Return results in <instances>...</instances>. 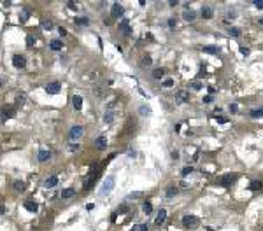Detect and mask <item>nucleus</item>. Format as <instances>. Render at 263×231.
Here are the masks:
<instances>
[{
	"mask_svg": "<svg viewBox=\"0 0 263 231\" xmlns=\"http://www.w3.org/2000/svg\"><path fill=\"white\" fill-rule=\"evenodd\" d=\"M228 109H230V112H232V114H235V112L238 110V105H237V103H232V105H230Z\"/></svg>",
	"mask_w": 263,
	"mask_h": 231,
	"instance_id": "ea45409f",
	"label": "nucleus"
},
{
	"mask_svg": "<svg viewBox=\"0 0 263 231\" xmlns=\"http://www.w3.org/2000/svg\"><path fill=\"white\" fill-rule=\"evenodd\" d=\"M14 189L16 191H25V182L23 180H16L14 182Z\"/></svg>",
	"mask_w": 263,
	"mask_h": 231,
	"instance_id": "b1692460",
	"label": "nucleus"
},
{
	"mask_svg": "<svg viewBox=\"0 0 263 231\" xmlns=\"http://www.w3.org/2000/svg\"><path fill=\"white\" fill-rule=\"evenodd\" d=\"M240 53H242L244 56H247V54H249V49H247V48H240Z\"/></svg>",
	"mask_w": 263,
	"mask_h": 231,
	"instance_id": "de8ad7c7",
	"label": "nucleus"
},
{
	"mask_svg": "<svg viewBox=\"0 0 263 231\" xmlns=\"http://www.w3.org/2000/svg\"><path fill=\"white\" fill-rule=\"evenodd\" d=\"M72 105H74L76 110H81V107H82V98H81L79 95H74V96H72Z\"/></svg>",
	"mask_w": 263,
	"mask_h": 231,
	"instance_id": "2eb2a0df",
	"label": "nucleus"
},
{
	"mask_svg": "<svg viewBox=\"0 0 263 231\" xmlns=\"http://www.w3.org/2000/svg\"><path fill=\"white\" fill-rule=\"evenodd\" d=\"M163 75H165L163 68H155V70H153V77H155V79H161Z\"/></svg>",
	"mask_w": 263,
	"mask_h": 231,
	"instance_id": "aec40b11",
	"label": "nucleus"
},
{
	"mask_svg": "<svg viewBox=\"0 0 263 231\" xmlns=\"http://www.w3.org/2000/svg\"><path fill=\"white\" fill-rule=\"evenodd\" d=\"M39 161H40V163H44V161H48L49 158H51V151H48V149H42L40 152H39Z\"/></svg>",
	"mask_w": 263,
	"mask_h": 231,
	"instance_id": "f8f14e48",
	"label": "nucleus"
},
{
	"mask_svg": "<svg viewBox=\"0 0 263 231\" xmlns=\"http://www.w3.org/2000/svg\"><path fill=\"white\" fill-rule=\"evenodd\" d=\"M228 18L233 19V18H235V11H228Z\"/></svg>",
	"mask_w": 263,
	"mask_h": 231,
	"instance_id": "3c124183",
	"label": "nucleus"
},
{
	"mask_svg": "<svg viewBox=\"0 0 263 231\" xmlns=\"http://www.w3.org/2000/svg\"><path fill=\"white\" fill-rule=\"evenodd\" d=\"M198 224H200V221H198V217H195V215H184L183 217V226L188 228V229H193Z\"/></svg>",
	"mask_w": 263,
	"mask_h": 231,
	"instance_id": "f03ea898",
	"label": "nucleus"
},
{
	"mask_svg": "<svg viewBox=\"0 0 263 231\" xmlns=\"http://www.w3.org/2000/svg\"><path fill=\"white\" fill-rule=\"evenodd\" d=\"M12 65H14L16 68H23V67L27 65V58H25L23 54H14V56H12Z\"/></svg>",
	"mask_w": 263,
	"mask_h": 231,
	"instance_id": "39448f33",
	"label": "nucleus"
},
{
	"mask_svg": "<svg viewBox=\"0 0 263 231\" xmlns=\"http://www.w3.org/2000/svg\"><path fill=\"white\" fill-rule=\"evenodd\" d=\"M216 121H217V123H221V124L228 123V119H226V118H223V116H216Z\"/></svg>",
	"mask_w": 263,
	"mask_h": 231,
	"instance_id": "4c0bfd02",
	"label": "nucleus"
},
{
	"mask_svg": "<svg viewBox=\"0 0 263 231\" xmlns=\"http://www.w3.org/2000/svg\"><path fill=\"white\" fill-rule=\"evenodd\" d=\"M235 179H237V175H235V173H233V175H232V173H228V175H225V177L219 179V184H221V186H230V184H232Z\"/></svg>",
	"mask_w": 263,
	"mask_h": 231,
	"instance_id": "0eeeda50",
	"label": "nucleus"
},
{
	"mask_svg": "<svg viewBox=\"0 0 263 231\" xmlns=\"http://www.w3.org/2000/svg\"><path fill=\"white\" fill-rule=\"evenodd\" d=\"M56 184H58V177L56 175H51V177H48L46 180H44V186L46 188H55Z\"/></svg>",
	"mask_w": 263,
	"mask_h": 231,
	"instance_id": "9b49d317",
	"label": "nucleus"
},
{
	"mask_svg": "<svg viewBox=\"0 0 263 231\" xmlns=\"http://www.w3.org/2000/svg\"><path fill=\"white\" fill-rule=\"evenodd\" d=\"M105 93H107V89H102V88H95V95L97 96H105Z\"/></svg>",
	"mask_w": 263,
	"mask_h": 231,
	"instance_id": "c756f323",
	"label": "nucleus"
},
{
	"mask_svg": "<svg viewBox=\"0 0 263 231\" xmlns=\"http://www.w3.org/2000/svg\"><path fill=\"white\" fill-rule=\"evenodd\" d=\"M228 33H230L232 37H238V35H240V28H237V26H232V28H228Z\"/></svg>",
	"mask_w": 263,
	"mask_h": 231,
	"instance_id": "bb28decb",
	"label": "nucleus"
},
{
	"mask_svg": "<svg viewBox=\"0 0 263 231\" xmlns=\"http://www.w3.org/2000/svg\"><path fill=\"white\" fill-rule=\"evenodd\" d=\"M139 112H140L142 116H149V114H151V109H149V107H146V105H142V107L139 109Z\"/></svg>",
	"mask_w": 263,
	"mask_h": 231,
	"instance_id": "7c9ffc66",
	"label": "nucleus"
},
{
	"mask_svg": "<svg viewBox=\"0 0 263 231\" xmlns=\"http://www.w3.org/2000/svg\"><path fill=\"white\" fill-rule=\"evenodd\" d=\"M130 231H147V226L146 224H135Z\"/></svg>",
	"mask_w": 263,
	"mask_h": 231,
	"instance_id": "cd10ccee",
	"label": "nucleus"
},
{
	"mask_svg": "<svg viewBox=\"0 0 263 231\" xmlns=\"http://www.w3.org/2000/svg\"><path fill=\"white\" fill-rule=\"evenodd\" d=\"M67 149H69V151H77V149H79V144L72 142V144H69V145H67Z\"/></svg>",
	"mask_w": 263,
	"mask_h": 231,
	"instance_id": "e433bc0d",
	"label": "nucleus"
},
{
	"mask_svg": "<svg viewBox=\"0 0 263 231\" xmlns=\"http://www.w3.org/2000/svg\"><path fill=\"white\" fill-rule=\"evenodd\" d=\"M191 172H193V166H184V168H183V172H181V175H183V177H186V175H189Z\"/></svg>",
	"mask_w": 263,
	"mask_h": 231,
	"instance_id": "473e14b6",
	"label": "nucleus"
},
{
	"mask_svg": "<svg viewBox=\"0 0 263 231\" xmlns=\"http://www.w3.org/2000/svg\"><path fill=\"white\" fill-rule=\"evenodd\" d=\"M16 103H18V105H23V103H25V95H21V96H18V100H16Z\"/></svg>",
	"mask_w": 263,
	"mask_h": 231,
	"instance_id": "a19ab883",
	"label": "nucleus"
},
{
	"mask_svg": "<svg viewBox=\"0 0 263 231\" xmlns=\"http://www.w3.org/2000/svg\"><path fill=\"white\" fill-rule=\"evenodd\" d=\"M140 63H142V67H149V65L153 63V60H151V56H149V54H144V56H142V60H140Z\"/></svg>",
	"mask_w": 263,
	"mask_h": 231,
	"instance_id": "5701e85b",
	"label": "nucleus"
},
{
	"mask_svg": "<svg viewBox=\"0 0 263 231\" xmlns=\"http://www.w3.org/2000/svg\"><path fill=\"white\" fill-rule=\"evenodd\" d=\"M76 23L77 25H88V19L86 18H76Z\"/></svg>",
	"mask_w": 263,
	"mask_h": 231,
	"instance_id": "f704fd0d",
	"label": "nucleus"
},
{
	"mask_svg": "<svg viewBox=\"0 0 263 231\" xmlns=\"http://www.w3.org/2000/svg\"><path fill=\"white\" fill-rule=\"evenodd\" d=\"M175 193H177V188H175V186H170V188L167 189V198H172Z\"/></svg>",
	"mask_w": 263,
	"mask_h": 231,
	"instance_id": "c85d7f7f",
	"label": "nucleus"
},
{
	"mask_svg": "<svg viewBox=\"0 0 263 231\" xmlns=\"http://www.w3.org/2000/svg\"><path fill=\"white\" fill-rule=\"evenodd\" d=\"M74 193H76V191H74L72 188H67V189H63V191H61V198H63V200H69V198H72V196H74Z\"/></svg>",
	"mask_w": 263,
	"mask_h": 231,
	"instance_id": "f3484780",
	"label": "nucleus"
},
{
	"mask_svg": "<svg viewBox=\"0 0 263 231\" xmlns=\"http://www.w3.org/2000/svg\"><path fill=\"white\" fill-rule=\"evenodd\" d=\"M82 131H84L82 126H79V124H77V126H72L70 131H69V138H70L72 142H76V140H79V138L82 137Z\"/></svg>",
	"mask_w": 263,
	"mask_h": 231,
	"instance_id": "7ed1b4c3",
	"label": "nucleus"
},
{
	"mask_svg": "<svg viewBox=\"0 0 263 231\" xmlns=\"http://www.w3.org/2000/svg\"><path fill=\"white\" fill-rule=\"evenodd\" d=\"M165 219H167V210H165V209H161V210L158 212L156 219H155V224H156V226H160V224H163V222H165Z\"/></svg>",
	"mask_w": 263,
	"mask_h": 231,
	"instance_id": "6e6552de",
	"label": "nucleus"
},
{
	"mask_svg": "<svg viewBox=\"0 0 263 231\" xmlns=\"http://www.w3.org/2000/svg\"><path fill=\"white\" fill-rule=\"evenodd\" d=\"M27 44H28V46H33V44H35V39H33V35H28V37H27Z\"/></svg>",
	"mask_w": 263,
	"mask_h": 231,
	"instance_id": "58836bf2",
	"label": "nucleus"
},
{
	"mask_svg": "<svg viewBox=\"0 0 263 231\" xmlns=\"http://www.w3.org/2000/svg\"><path fill=\"white\" fill-rule=\"evenodd\" d=\"M49 46H51V49H55V51H60V49H61V42H60L58 39L51 40V44H49Z\"/></svg>",
	"mask_w": 263,
	"mask_h": 231,
	"instance_id": "4be33fe9",
	"label": "nucleus"
},
{
	"mask_svg": "<svg viewBox=\"0 0 263 231\" xmlns=\"http://www.w3.org/2000/svg\"><path fill=\"white\" fill-rule=\"evenodd\" d=\"M191 88H193V89H196V91H198V89H202V82H198V81H195V82H191Z\"/></svg>",
	"mask_w": 263,
	"mask_h": 231,
	"instance_id": "c9c22d12",
	"label": "nucleus"
},
{
	"mask_svg": "<svg viewBox=\"0 0 263 231\" xmlns=\"http://www.w3.org/2000/svg\"><path fill=\"white\" fill-rule=\"evenodd\" d=\"M126 210H128V207H126V205H119V207H118V210H116V214H125Z\"/></svg>",
	"mask_w": 263,
	"mask_h": 231,
	"instance_id": "72a5a7b5",
	"label": "nucleus"
},
{
	"mask_svg": "<svg viewBox=\"0 0 263 231\" xmlns=\"http://www.w3.org/2000/svg\"><path fill=\"white\" fill-rule=\"evenodd\" d=\"M58 33H60V35H67V30L61 26V28H58Z\"/></svg>",
	"mask_w": 263,
	"mask_h": 231,
	"instance_id": "8fccbe9b",
	"label": "nucleus"
},
{
	"mask_svg": "<svg viewBox=\"0 0 263 231\" xmlns=\"http://www.w3.org/2000/svg\"><path fill=\"white\" fill-rule=\"evenodd\" d=\"M116 103L112 102L111 105L107 107V110H105V114H104V123H107V124H111L112 121H114V112H112V107H114Z\"/></svg>",
	"mask_w": 263,
	"mask_h": 231,
	"instance_id": "20e7f679",
	"label": "nucleus"
},
{
	"mask_svg": "<svg viewBox=\"0 0 263 231\" xmlns=\"http://www.w3.org/2000/svg\"><path fill=\"white\" fill-rule=\"evenodd\" d=\"M151 210H153V205H151V203H149V201H147V203H144V205H142V212H144V214H146V215H149V214H151Z\"/></svg>",
	"mask_w": 263,
	"mask_h": 231,
	"instance_id": "393cba45",
	"label": "nucleus"
},
{
	"mask_svg": "<svg viewBox=\"0 0 263 231\" xmlns=\"http://www.w3.org/2000/svg\"><path fill=\"white\" fill-rule=\"evenodd\" d=\"M40 25H42V28H44V30H51V28H53V21H51V19H48V18H44V19L40 21Z\"/></svg>",
	"mask_w": 263,
	"mask_h": 231,
	"instance_id": "a211bd4d",
	"label": "nucleus"
},
{
	"mask_svg": "<svg viewBox=\"0 0 263 231\" xmlns=\"http://www.w3.org/2000/svg\"><path fill=\"white\" fill-rule=\"evenodd\" d=\"M261 188H263V184H261L260 180H253V182H251V186H249V189H251V191H258V189H261Z\"/></svg>",
	"mask_w": 263,
	"mask_h": 231,
	"instance_id": "412c9836",
	"label": "nucleus"
},
{
	"mask_svg": "<svg viewBox=\"0 0 263 231\" xmlns=\"http://www.w3.org/2000/svg\"><path fill=\"white\" fill-rule=\"evenodd\" d=\"M112 189H114V177H112V175H109V177L104 180V184H102L100 193H102V194H107V193H111Z\"/></svg>",
	"mask_w": 263,
	"mask_h": 231,
	"instance_id": "f257e3e1",
	"label": "nucleus"
},
{
	"mask_svg": "<svg viewBox=\"0 0 263 231\" xmlns=\"http://www.w3.org/2000/svg\"><path fill=\"white\" fill-rule=\"evenodd\" d=\"M172 84H174V81H172V79H165V81H163V86H165V88H170Z\"/></svg>",
	"mask_w": 263,
	"mask_h": 231,
	"instance_id": "79ce46f5",
	"label": "nucleus"
},
{
	"mask_svg": "<svg viewBox=\"0 0 263 231\" xmlns=\"http://www.w3.org/2000/svg\"><path fill=\"white\" fill-rule=\"evenodd\" d=\"M93 207H95L93 203H88V205H86V210H91V209H93Z\"/></svg>",
	"mask_w": 263,
	"mask_h": 231,
	"instance_id": "603ef678",
	"label": "nucleus"
},
{
	"mask_svg": "<svg viewBox=\"0 0 263 231\" xmlns=\"http://www.w3.org/2000/svg\"><path fill=\"white\" fill-rule=\"evenodd\" d=\"M140 194H142V193H132V194H128V198H130V200H137Z\"/></svg>",
	"mask_w": 263,
	"mask_h": 231,
	"instance_id": "37998d69",
	"label": "nucleus"
},
{
	"mask_svg": "<svg viewBox=\"0 0 263 231\" xmlns=\"http://www.w3.org/2000/svg\"><path fill=\"white\" fill-rule=\"evenodd\" d=\"M254 5L258 9H263V0H254Z\"/></svg>",
	"mask_w": 263,
	"mask_h": 231,
	"instance_id": "c03bdc74",
	"label": "nucleus"
},
{
	"mask_svg": "<svg viewBox=\"0 0 263 231\" xmlns=\"http://www.w3.org/2000/svg\"><path fill=\"white\" fill-rule=\"evenodd\" d=\"M183 16H184V19H186V21H193V19H195V12H193L191 9H189V11H184V14H183Z\"/></svg>",
	"mask_w": 263,
	"mask_h": 231,
	"instance_id": "a878e982",
	"label": "nucleus"
},
{
	"mask_svg": "<svg viewBox=\"0 0 263 231\" xmlns=\"http://www.w3.org/2000/svg\"><path fill=\"white\" fill-rule=\"evenodd\" d=\"M251 118H253V119L263 118V107H260V109H254V110H251Z\"/></svg>",
	"mask_w": 263,
	"mask_h": 231,
	"instance_id": "6ab92c4d",
	"label": "nucleus"
},
{
	"mask_svg": "<svg viewBox=\"0 0 263 231\" xmlns=\"http://www.w3.org/2000/svg\"><path fill=\"white\" fill-rule=\"evenodd\" d=\"M204 53H211V54H216L217 49L214 48V46H207V48H204Z\"/></svg>",
	"mask_w": 263,
	"mask_h": 231,
	"instance_id": "2f4dec72",
	"label": "nucleus"
},
{
	"mask_svg": "<svg viewBox=\"0 0 263 231\" xmlns=\"http://www.w3.org/2000/svg\"><path fill=\"white\" fill-rule=\"evenodd\" d=\"M95 147H97L98 151L105 149V147H107V138H105V137H98L97 140H95Z\"/></svg>",
	"mask_w": 263,
	"mask_h": 231,
	"instance_id": "1a4fd4ad",
	"label": "nucleus"
},
{
	"mask_svg": "<svg viewBox=\"0 0 263 231\" xmlns=\"http://www.w3.org/2000/svg\"><path fill=\"white\" fill-rule=\"evenodd\" d=\"M25 209H27L28 212H37V210H39V207H37V203H35V201L27 200V201H25Z\"/></svg>",
	"mask_w": 263,
	"mask_h": 231,
	"instance_id": "4468645a",
	"label": "nucleus"
},
{
	"mask_svg": "<svg viewBox=\"0 0 263 231\" xmlns=\"http://www.w3.org/2000/svg\"><path fill=\"white\" fill-rule=\"evenodd\" d=\"M212 16H214V11H212V7H209V5L202 7V18H204V19H211Z\"/></svg>",
	"mask_w": 263,
	"mask_h": 231,
	"instance_id": "ddd939ff",
	"label": "nucleus"
},
{
	"mask_svg": "<svg viewBox=\"0 0 263 231\" xmlns=\"http://www.w3.org/2000/svg\"><path fill=\"white\" fill-rule=\"evenodd\" d=\"M19 19H21V21H27V19H28V14H27V12H23V14L19 16Z\"/></svg>",
	"mask_w": 263,
	"mask_h": 231,
	"instance_id": "09e8293b",
	"label": "nucleus"
},
{
	"mask_svg": "<svg viewBox=\"0 0 263 231\" xmlns=\"http://www.w3.org/2000/svg\"><path fill=\"white\" fill-rule=\"evenodd\" d=\"M177 102H188L189 100V95H188V91H177Z\"/></svg>",
	"mask_w": 263,
	"mask_h": 231,
	"instance_id": "dca6fc26",
	"label": "nucleus"
},
{
	"mask_svg": "<svg viewBox=\"0 0 263 231\" xmlns=\"http://www.w3.org/2000/svg\"><path fill=\"white\" fill-rule=\"evenodd\" d=\"M202 102H204V103H211V102H212V96H211V95H209V96H204Z\"/></svg>",
	"mask_w": 263,
	"mask_h": 231,
	"instance_id": "a18cd8bd",
	"label": "nucleus"
},
{
	"mask_svg": "<svg viewBox=\"0 0 263 231\" xmlns=\"http://www.w3.org/2000/svg\"><path fill=\"white\" fill-rule=\"evenodd\" d=\"M168 26H170V28H174V26H175V19H174V18H170V19H168Z\"/></svg>",
	"mask_w": 263,
	"mask_h": 231,
	"instance_id": "49530a36",
	"label": "nucleus"
},
{
	"mask_svg": "<svg viewBox=\"0 0 263 231\" xmlns=\"http://www.w3.org/2000/svg\"><path fill=\"white\" fill-rule=\"evenodd\" d=\"M111 14L114 18H121L123 16V7L119 4H112V9H111Z\"/></svg>",
	"mask_w": 263,
	"mask_h": 231,
	"instance_id": "9d476101",
	"label": "nucleus"
},
{
	"mask_svg": "<svg viewBox=\"0 0 263 231\" xmlns=\"http://www.w3.org/2000/svg\"><path fill=\"white\" fill-rule=\"evenodd\" d=\"M60 89H61L60 82H51V84H48V86H46V91H48L49 95H58V93H60Z\"/></svg>",
	"mask_w": 263,
	"mask_h": 231,
	"instance_id": "423d86ee",
	"label": "nucleus"
}]
</instances>
